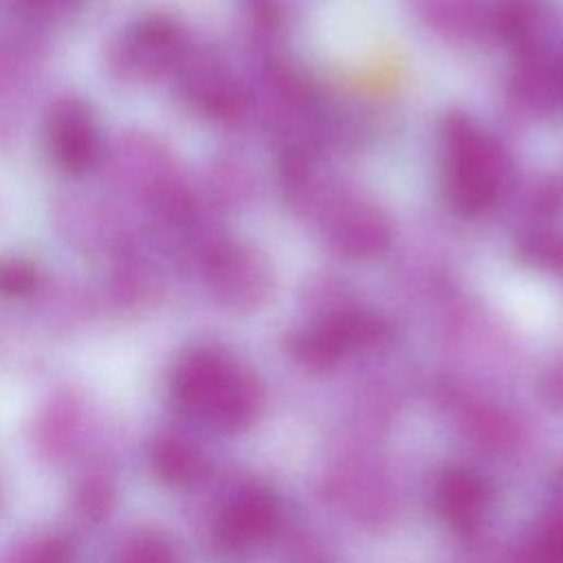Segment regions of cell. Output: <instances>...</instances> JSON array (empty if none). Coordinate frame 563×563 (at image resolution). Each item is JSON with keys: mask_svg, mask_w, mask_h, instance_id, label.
Wrapping results in <instances>:
<instances>
[{"mask_svg": "<svg viewBox=\"0 0 563 563\" xmlns=\"http://www.w3.org/2000/svg\"><path fill=\"white\" fill-rule=\"evenodd\" d=\"M323 233L332 251L347 260L383 255L391 244V224L372 202L356 196L336 198L323 216Z\"/></svg>", "mask_w": 563, "mask_h": 563, "instance_id": "3957f363", "label": "cell"}, {"mask_svg": "<svg viewBox=\"0 0 563 563\" xmlns=\"http://www.w3.org/2000/svg\"><path fill=\"white\" fill-rule=\"evenodd\" d=\"M385 325L358 312H336L292 339V354L310 367H328L341 354L380 341Z\"/></svg>", "mask_w": 563, "mask_h": 563, "instance_id": "277c9868", "label": "cell"}, {"mask_svg": "<svg viewBox=\"0 0 563 563\" xmlns=\"http://www.w3.org/2000/svg\"><path fill=\"white\" fill-rule=\"evenodd\" d=\"M180 385L189 400L211 407L233 427L251 422L260 402L251 376L218 352L194 354L180 369Z\"/></svg>", "mask_w": 563, "mask_h": 563, "instance_id": "7a4b0ae2", "label": "cell"}, {"mask_svg": "<svg viewBox=\"0 0 563 563\" xmlns=\"http://www.w3.org/2000/svg\"><path fill=\"white\" fill-rule=\"evenodd\" d=\"M46 136L55 158L70 172L86 169L97 156V125L81 101H57L46 119Z\"/></svg>", "mask_w": 563, "mask_h": 563, "instance_id": "8992f818", "label": "cell"}, {"mask_svg": "<svg viewBox=\"0 0 563 563\" xmlns=\"http://www.w3.org/2000/svg\"><path fill=\"white\" fill-rule=\"evenodd\" d=\"M523 257L545 271L563 273V238L552 231H532L521 240Z\"/></svg>", "mask_w": 563, "mask_h": 563, "instance_id": "30bf717a", "label": "cell"}, {"mask_svg": "<svg viewBox=\"0 0 563 563\" xmlns=\"http://www.w3.org/2000/svg\"><path fill=\"white\" fill-rule=\"evenodd\" d=\"M277 521V504L266 490L251 488L240 495L224 515V537L231 545H249L271 534Z\"/></svg>", "mask_w": 563, "mask_h": 563, "instance_id": "ba28073f", "label": "cell"}, {"mask_svg": "<svg viewBox=\"0 0 563 563\" xmlns=\"http://www.w3.org/2000/svg\"><path fill=\"white\" fill-rule=\"evenodd\" d=\"M418 7L427 22L446 35L473 37L490 26V9L479 0H418Z\"/></svg>", "mask_w": 563, "mask_h": 563, "instance_id": "9c48e42d", "label": "cell"}, {"mask_svg": "<svg viewBox=\"0 0 563 563\" xmlns=\"http://www.w3.org/2000/svg\"><path fill=\"white\" fill-rule=\"evenodd\" d=\"M537 563H563V523L548 526L532 548Z\"/></svg>", "mask_w": 563, "mask_h": 563, "instance_id": "7c38bea8", "label": "cell"}, {"mask_svg": "<svg viewBox=\"0 0 563 563\" xmlns=\"http://www.w3.org/2000/svg\"><path fill=\"white\" fill-rule=\"evenodd\" d=\"M442 156L446 198L460 213H484L504 198L510 185V161L477 121L462 112L446 114Z\"/></svg>", "mask_w": 563, "mask_h": 563, "instance_id": "6da1fadb", "label": "cell"}, {"mask_svg": "<svg viewBox=\"0 0 563 563\" xmlns=\"http://www.w3.org/2000/svg\"><path fill=\"white\" fill-rule=\"evenodd\" d=\"M209 282L216 292L235 306H255L271 290V268L246 246H222L209 260Z\"/></svg>", "mask_w": 563, "mask_h": 563, "instance_id": "5b68a950", "label": "cell"}, {"mask_svg": "<svg viewBox=\"0 0 563 563\" xmlns=\"http://www.w3.org/2000/svg\"><path fill=\"white\" fill-rule=\"evenodd\" d=\"M35 268L22 260H0V292L22 295L35 286Z\"/></svg>", "mask_w": 563, "mask_h": 563, "instance_id": "8fae6325", "label": "cell"}, {"mask_svg": "<svg viewBox=\"0 0 563 563\" xmlns=\"http://www.w3.org/2000/svg\"><path fill=\"white\" fill-rule=\"evenodd\" d=\"M435 506L451 528L471 530L484 512L486 484L468 468H451L438 482Z\"/></svg>", "mask_w": 563, "mask_h": 563, "instance_id": "52a82bcc", "label": "cell"}]
</instances>
